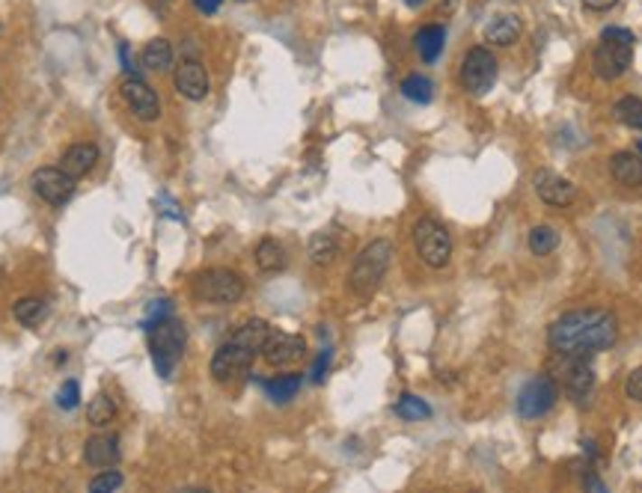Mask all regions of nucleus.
I'll return each instance as SVG.
<instances>
[{
	"instance_id": "f257e3e1",
	"label": "nucleus",
	"mask_w": 642,
	"mask_h": 493,
	"mask_svg": "<svg viewBox=\"0 0 642 493\" xmlns=\"http://www.w3.org/2000/svg\"><path fill=\"white\" fill-rule=\"evenodd\" d=\"M619 339L616 315L607 310H571L559 315L547 330V342L556 354L595 357L613 348Z\"/></svg>"
},
{
	"instance_id": "f03ea898",
	"label": "nucleus",
	"mask_w": 642,
	"mask_h": 493,
	"mask_svg": "<svg viewBox=\"0 0 642 493\" xmlns=\"http://www.w3.org/2000/svg\"><path fill=\"white\" fill-rule=\"evenodd\" d=\"M390 262H393V244L390 241H372L366 244L349 271V289L354 297L360 301H369V297L378 292V285L384 283L386 271H390Z\"/></svg>"
},
{
	"instance_id": "7ed1b4c3",
	"label": "nucleus",
	"mask_w": 642,
	"mask_h": 493,
	"mask_svg": "<svg viewBox=\"0 0 642 493\" xmlns=\"http://www.w3.org/2000/svg\"><path fill=\"white\" fill-rule=\"evenodd\" d=\"M634 33L625 27H607L592 54L595 75L600 80H616L634 63Z\"/></svg>"
},
{
	"instance_id": "20e7f679",
	"label": "nucleus",
	"mask_w": 642,
	"mask_h": 493,
	"mask_svg": "<svg viewBox=\"0 0 642 493\" xmlns=\"http://www.w3.org/2000/svg\"><path fill=\"white\" fill-rule=\"evenodd\" d=\"M146 333H149V351H152V363H155V372L161 377H172L188 345L185 324L176 321V318H164V321L152 324Z\"/></svg>"
},
{
	"instance_id": "39448f33",
	"label": "nucleus",
	"mask_w": 642,
	"mask_h": 493,
	"mask_svg": "<svg viewBox=\"0 0 642 493\" xmlns=\"http://www.w3.org/2000/svg\"><path fill=\"white\" fill-rule=\"evenodd\" d=\"M193 297L211 306H232L244 297V280L229 268H209L193 276Z\"/></svg>"
},
{
	"instance_id": "423d86ee",
	"label": "nucleus",
	"mask_w": 642,
	"mask_h": 493,
	"mask_svg": "<svg viewBox=\"0 0 642 493\" xmlns=\"http://www.w3.org/2000/svg\"><path fill=\"white\" fill-rule=\"evenodd\" d=\"M414 244H416V253H420V259L428 265V268H446V265H450L452 238H450V232H446L443 223H437L432 218L416 220V226H414Z\"/></svg>"
},
{
	"instance_id": "0eeeda50",
	"label": "nucleus",
	"mask_w": 642,
	"mask_h": 493,
	"mask_svg": "<svg viewBox=\"0 0 642 493\" xmlns=\"http://www.w3.org/2000/svg\"><path fill=\"white\" fill-rule=\"evenodd\" d=\"M556 372L563 375V384H565V393L571 395V402H577L580 407H586L589 398H592V393H595L592 357L556 354Z\"/></svg>"
},
{
	"instance_id": "6e6552de",
	"label": "nucleus",
	"mask_w": 642,
	"mask_h": 493,
	"mask_svg": "<svg viewBox=\"0 0 642 493\" xmlns=\"http://www.w3.org/2000/svg\"><path fill=\"white\" fill-rule=\"evenodd\" d=\"M499 75V63L491 48L476 45L464 54L461 63V84L470 96H485L488 89L494 87V80Z\"/></svg>"
},
{
	"instance_id": "1a4fd4ad",
	"label": "nucleus",
	"mask_w": 642,
	"mask_h": 493,
	"mask_svg": "<svg viewBox=\"0 0 642 493\" xmlns=\"http://www.w3.org/2000/svg\"><path fill=\"white\" fill-rule=\"evenodd\" d=\"M253 359H256V351L229 336L211 357V377L214 381H220V384H227V381H232V377L247 372V368L253 366Z\"/></svg>"
},
{
	"instance_id": "9d476101",
	"label": "nucleus",
	"mask_w": 642,
	"mask_h": 493,
	"mask_svg": "<svg viewBox=\"0 0 642 493\" xmlns=\"http://www.w3.org/2000/svg\"><path fill=\"white\" fill-rule=\"evenodd\" d=\"M559 398V386L550 375H535L533 381H526L521 395H517V414L524 419H538L554 410Z\"/></svg>"
},
{
	"instance_id": "9b49d317",
	"label": "nucleus",
	"mask_w": 642,
	"mask_h": 493,
	"mask_svg": "<svg viewBox=\"0 0 642 493\" xmlns=\"http://www.w3.org/2000/svg\"><path fill=\"white\" fill-rule=\"evenodd\" d=\"M75 181L63 167H39L33 176H30V188L39 200H45L48 205H66L75 197Z\"/></svg>"
},
{
	"instance_id": "f8f14e48",
	"label": "nucleus",
	"mask_w": 642,
	"mask_h": 493,
	"mask_svg": "<svg viewBox=\"0 0 642 493\" xmlns=\"http://www.w3.org/2000/svg\"><path fill=\"white\" fill-rule=\"evenodd\" d=\"M122 98H126L131 113L143 122H155L161 116V101L155 96V89H152L143 78H137L135 71L122 80Z\"/></svg>"
},
{
	"instance_id": "ddd939ff",
	"label": "nucleus",
	"mask_w": 642,
	"mask_h": 493,
	"mask_svg": "<svg viewBox=\"0 0 642 493\" xmlns=\"http://www.w3.org/2000/svg\"><path fill=\"white\" fill-rule=\"evenodd\" d=\"M303 354H307V342H303V336H298V333H271L268 342L262 348L265 363L274 368L301 363Z\"/></svg>"
},
{
	"instance_id": "4468645a",
	"label": "nucleus",
	"mask_w": 642,
	"mask_h": 493,
	"mask_svg": "<svg viewBox=\"0 0 642 493\" xmlns=\"http://www.w3.org/2000/svg\"><path fill=\"white\" fill-rule=\"evenodd\" d=\"M172 84H176L179 96H185L191 101H202V98L209 96V89H211L206 66H202L200 60H193V57H185L176 66V71H172Z\"/></svg>"
},
{
	"instance_id": "2eb2a0df",
	"label": "nucleus",
	"mask_w": 642,
	"mask_h": 493,
	"mask_svg": "<svg viewBox=\"0 0 642 493\" xmlns=\"http://www.w3.org/2000/svg\"><path fill=\"white\" fill-rule=\"evenodd\" d=\"M535 193L544 205H554V209H565V205H571L577 197L574 184L550 170L535 172Z\"/></svg>"
},
{
	"instance_id": "dca6fc26",
	"label": "nucleus",
	"mask_w": 642,
	"mask_h": 493,
	"mask_svg": "<svg viewBox=\"0 0 642 493\" xmlns=\"http://www.w3.org/2000/svg\"><path fill=\"white\" fill-rule=\"evenodd\" d=\"M84 460L96 470L116 467L119 460V440L110 434H96L84 443Z\"/></svg>"
},
{
	"instance_id": "f3484780",
	"label": "nucleus",
	"mask_w": 642,
	"mask_h": 493,
	"mask_svg": "<svg viewBox=\"0 0 642 493\" xmlns=\"http://www.w3.org/2000/svg\"><path fill=\"white\" fill-rule=\"evenodd\" d=\"M98 161V146L96 143H75V146H69L63 152V161H60V167H63L71 179H84L89 170L96 167Z\"/></svg>"
},
{
	"instance_id": "a211bd4d",
	"label": "nucleus",
	"mask_w": 642,
	"mask_h": 493,
	"mask_svg": "<svg viewBox=\"0 0 642 493\" xmlns=\"http://www.w3.org/2000/svg\"><path fill=\"white\" fill-rule=\"evenodd\" d=\"M524 33V24H521V18L512 15V13H506V15H497L491 18V24L485 27V39L491 45H515L517 39H521Z\"/></svg>"
},
{
	"instance_id": "6ab92c4d",
	"label": "nucleus",
	"mask_w": 642,
	"mask_h": 493,
	"mask_svg": "<svg viewBox=\"0 0 642 493\" xmlns=\"http://www.w3.org/2000/svg\"><path fill=\"white\" fill-rule=\"evenodd\" d=\"M609 172L619 184L625 188H639L642 184V158L634 152H616L613 161H609Z\"/></svg>"
},
{
	"instance_id": "aec40b11",
	"label": "nucleus",
	"mask_w": 642,
	"mask_h": 493,
	"mask_svg": "<svg viewBox=\"0 0 642 493\" xmlns=\"http://www.w3.org/2000/svg\"><path fill=\"white\" fill-rule=\"evenodd\" d=\"M443 42H446V27L443 24H425L420 33L414 36V45H416V51H420L423 63H434V60L441 57Z\"/></svg>"
},
{
	"instance_id": "412c9836",
	"label": "nucleus",
	"mask_w": 642,
	"mask_h": 493,
	"mask_svg": "<svg viewBox=\"0 0 642 493\" xmlns=\"http://www.w3.org/2000/svg\"><path fill=\"white\" fill-rule=\"evenodd\" d=\"M301 384H303L301 375H277V377H268V381H262V389H265V395H268L271 402L285 405V402H292V398L298 395Z\"/></svg>"
},
{
	"instance_id": "4be33fe9",
	"label": "nucleus",
	"mask_w": 642,
	"mask_h": 493,
	"mask_svg": "<svg viewBox=\"0 0 642 493\" xmlns=\"http://www.w3.org/2000/svg\"><path fill=\"white\" fill-rule=\"evenodd\" d=\"M256 265L265 274H277L285 268V250L277 238H262L256 246Z\"/></svg>"
},
{
	"instance_id": "5701e85b",
	"label": "nucleus",
	"mask_w": 642,
	"mask_h": 493,
	"mask_svg": "<svg viewBox=\"0 0 642 493\" xmlns=\"http://www.w3.org/2000/svg\"><path fill=\"white\" fill-rule=\"evenodd\" d=\"M143 66L152 71H170L172 69V45L167 39H152V42L143 48Z\"/></svg>"
},
{
	"instance_id": "b1692460",
	"label": "nucleus",
	"mask_w": 642,
	"mask_h": 493,
	"mask_svg": "<svg viewBox=\"0 0 642 493\" xmlns=\"http://www.w3.org/2000/svg\"><path fill=\"white\" fill-rule=\"evenodd\" d=\"M13 315H15L18 324L36 327V324L48 315V303L42 301V297H22V301H15Z\"/></svg>"
},
{
	"instance_id": "393cba45",
	"label": "nucleus",
	"mask_w": 642,
	"mask_h": 493,
	"mask_svg": "<svg viewBox=\"0 0 642 493\" xmlns=\"http://www.w3.org/2000/svg\"><path fill=\"white\" fill-rule=\"evenodd\" d=\"M340 253V244L330 232H315L310 238V262L312 265H330Z\"/></svg>"
},
{
	"instance_id": "a878e982",
	"label": "nucleus",
	"mask_w": 642,
	"mask_h": 493,
	"mask_svg": "<svg viewBox=\"0 0 642 493\" xmlns=\"http://www.w3.org/2000/svg\"><path fill=\"white\" fill-rule=\"evenodd\" d=\"M87 419H89V425H96V428H105L110 425L116 419V402L110 395L105 393H98L93 402H89V410H87Z\"/></svg>"
},
{
	"instance_id": "bb28decb",
	"label": "nucleus",
	"mask_w": 642,
	"mask_h": 493,
	"mask_svg": "<svg viewBox=\"0 0 642 493\" xmlns=\"http://www.w3.org/2000/svg\"><path fill=\"white\" fill-rule=\"evenodd\" d=\"M613 113H616V119L621 122V126L642 131V98H637V96L619 98L616 107H613Z\"/></svg>"
},
{
	"instance_id": "cd10ccee",
	"label": "nucleus",
	"mask_w": 642,
	"mask_h": 493,
	"mask_svg": "<svg viewBox=\"0 0 642 493\" xmlns=\"http://www.w3.org/2000/svg\"><path fill=\"white\" fill-rule=\"evenodd\" d=\"M559 246V229H554V226H535L533 232H529V250H533L535 256H550Z\"/></svg>"
},
{
	"instance_id": "c85d7f7f",
	"label": "nucleus",
	"mask_w": 642,
	"mask_h": 493,
	"mask_svg": "<svg viewBox=\"0 0 642 493\" xmlns=\"http://www.w3.org/2000/svg\"><path fill=\"white\" fill-rule=\"evenodd\" d=\"M402 96L416 101V105H428L432 96H434V84L425 75H407L402 80Z\"/></svg>"
},
{
	"instance_id": "c756f323",
	"label": "nucleus",
	"mask_w": 642,
	"mask_h": 493,
	"mask_svg": "<svg viewBox=\"0 0 642 493\" xmlns=\"http://www.w3.org/2000/svg\"><path fill=\"white\" fill-rule=\"evenodd\" d=\"M395 414H399L402 419H407V423H420V419L432 416V407L416 395H402L399 402H395Z\"/></svg>"
},
{
	"instance_id": "7c9ffc66",
	"label": "nucleus",
	"mask_w": 642,
	"mask_h": 493,
	"mask_svg": "<svg viewBox=\"0 0 642 493\" xmlns=\"http://www.w3.org/2000/svg\"><path fill=\"white\" fill-rule=\"evenodd\" d=\"M122 485H126V479H122L119 470H105V472H98V476L89 479V490H93V493L119 490Z\"/></svg>"
},
{
	"instance_id": "2f4dec72",
	"label": "nucleus",
	"mask_w": 642,
	"mask_h": 493,
	"mask_svg": "<svg viewBox=\"0 0 642 493\" xmlns=\"http://www.w3.org/2000/svg\"><path fill=\"white\" fill-rule=\"evenodd\" d=\"M78 402H80V386H78V381H66L63 386H60L57 405L63 407V410H71V407H78Z\"/></svg>"
},
{
	"instance_id": "473e14b6",
	"label": "nucleus",
	"mask_w": 642,
	"mask_h": 493,
	"mask_svg": "<svg viewBox=\"0 0 642 493\" xmlns=\"http://www.w3.org/2000/svg\"><path fill=\"white\" fill-rule=\"evenodd\" d=\"M328 368H330V348H324V351L315 357V363H312V384H321L324 381V375H328Z\"/></svg>"
},
{
	"instance_id": "72a5a7b5",
	"label": "nucleus",
	"mask_w": 642,
	"mask_h": 493,
	"mask_svg": "<svg viewBox=\"0 0 642 493\" xmlns=\"http://www.w3.org/2000/svg\"><path fill=\"white\" fill-rule=\"evenodd\" d=\"M164 318H170V301H155V306H152L149 310V315H146V321H143V327H149L152 324H158V321H164Z\"/></svg>"
},
{
	"instance_id": "f704fd0d",
	"label": "nucleus",
	"mask_w": 642,
	"mask_h": 493,
	"mask_svg": "<svg viewBox=\"0 0 642 493\" xmlns=\"http://www.w3.org/2000/svg\"><path fill=\"white\" fill-rule=\"evenodd\" d=\"M625 389H628V398H634V402L642 405V368H634V372L628 375Z\"/></svg>"
},
{
	"instance_id": "c9c22d12",
	"label": "nucleus",
	"mask_w": 642,
	"mask_h": 493,
	"mask_svg": "<svg viewBox=\"0 0 642 493\" xmlns=\"http://www.w3.org/2000/svg\"><path fill=\"white\" fill-rule=\"evenodd\" d=\"M193 6H197L202 15H214L223 6V0H193Z\"/></svg>"
},
{
	"instance_id": "e433bc0d",
	"label": "nucleus",
	"mask_w": 642,
	"mask_h": 493,
	"mask_svg": "<svg viewBox=\"0 0 642 493\" xmlns=\"http://www.w3.org/2000/svg\"><path fill=\"white\" fill-rule=\"evenodd\" d=\"M619 0H583L586 9H592V13H607V9H613Z\"/></svg>"
},
{
	"instance_id": "4c0bfd02",
	"label": "nucleus",
	"mask_w": 642,
	"mask_h": 493,
	"mask_svg": "<svg viewBox=\"0 0 642 493\" xmlns=\"http://www.w3.org/2000/svg\"><path fill=\"white\" fill-rule=\"evenodd\" d=\"M405 4H407V6H411V9H416V6H423V4H425V0H405Z\"/></svg>"
},
{
	"instance_id": "58836bf2",
	"label": "nucleus",
	"mask_w": 642,
	"mask_h": 493,
	"mask_svg": "<svg viewBox=\"0 0 642 493\" xmlns=\"http://www.w3.org/2000/svg\"><path fill=\"white\" fill-rule=\"evenodd\" d=\"M238 4H247V0H238Z\"/></svg>"
},
{
	"instance_id": "ea45409f",
	"label": "nucleus",
	"mask_w": 642,
	"mask_h": 493,
	"mask_svg": "<svg viewBox=\"0 0 642 493\" xmlns=\"http://www.w3.org/2000/svg\"><path fill=\"white\" fill-rule=\"evenodd\" d=\"M639 152H642V140H639Z\"/></svg>"
}]
</instances>
